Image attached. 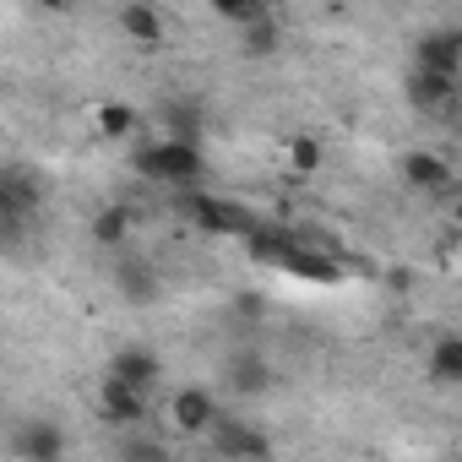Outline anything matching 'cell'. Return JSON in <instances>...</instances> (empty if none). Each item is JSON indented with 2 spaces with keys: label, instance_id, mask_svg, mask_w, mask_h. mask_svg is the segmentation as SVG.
<instances>
[{
  "label": "cell",
  "instance_id": "cell-1",
  "mask_svg": "<svg viewBox=\"0 0 462 462\" xmlns=\"http://www.w3.org/2000/svg\"><path fill=\"white\" fill-rule=\"evenodd\" d=\"M131 169L152 185H174L180 196L185 190H201V174H207V158L196 142H174V136H158V142H142L131 147Z\"/></svg>",
  "mask_w": 462,
  "mask_h": 462
},
{
  "label": "cell",
  "instance_id": "cell-2",
  "mask_svg": "<svg viewBox=\"0 0 462 462\" xmlns=\"http://www.w3.org/2000/svg\"><path fill=\"white\" fill-rule=\"evenodd\" d=\"M180 217H190L201 235H245V240H251V228L262 223L251 207L228 201V196H212V190H185L180 196Z\"/></svg>",
  "mask_w": 462,
  "mask_h": 462
},
{
  "label": "cell",
  "instance_id": "cell-3",
  "mask_svg": "<svg viewBox=\"0 0 462 462\" xmlns=\"http://www.w3.org/2000/svg\"><path fill=\"white\" fill-rule=\"evenodd\" d=\"M39 207H44V190L33 185L28 169H6V174H0V223H6V245L23 240V228L33 223Z\"/></svg>",
  "mask_w": 462,
  "mask_h": 462
},
{
  "label": "cell",
  "instance_id": "cell-4",
  "mask_svg": "<svg viewBox=\"0 0 462 462\" xmlns=\"http://www.w3.org/2000/svg\"><path fill=\"white\" fill-rule=\"evenodd\" d=\"M169 424H174L180 435H212V430L223 424L217 397H212L207 386H180V392L169 397Z\"/></svg>",
  "mask_w": 462,
  "mask_h": 462
},
{
  "label": "cell",
  "instance_id": "cell-5",
  "mask_svg": "<svg viewBox=\"0 0 462 462\" xmlns=\"http://www.w3.org/2000/svg\"><path fill=\"white\" fill-rule=\"evenodd\" d=\"M207 440L223 462H273V440L256 424H240V419H223Z\"/></svg>",
  "mask_w": 462,
  "mask_h": 462
},
{
  "label": "cell",
  "instance_id": "cell-6",
  "mask_svg": "<svg viewBox=\"0 0 462 462\" xmlns=\"http://www.w3.org/2000/svg\"><path fill=\"white\" fill-rule=\"evenodd\" d=\"M413 66L457 82V77H462V28H430V33H419V44H413Z\"/></svg>",
  "mask_w": 462,
  "mask_h": 462
},
{
  "label": "cell",
  "instance_id": "cell-7",
  "mask_svg": "<svg viewBox=\"0 0 462 462\" xmlns=\"http://www.w3.org/2000/svg\"><path fill=\"white\" fill-rule=\"evenodd\" d=\"M109 375L115 381H125V386H136L142 397L158 386V375H163V365H158V354L147 348V343H125V348H115V359H109Z\"/></svg>",
  "mask_w": 462,
  "mask_h": 462
},
{
  "label": "cell",
  "instance_id": "cell-8",
  "mask_svg": "<svg viewBox=\"0 0 462 462\" xmlns=\"http://www.w3.org/2000/svg\"><path fill=\"white\" fill-rule=\"evenodd\" d=\"M98 413H104L109 424H120V430H136V424H142V413H147V397H142L136 386H125V381H115V375H104V386H98Z\"/></svg>",
  "mask_w": 462,
  "mask_h": 462
},
{
  "label": "cell",
  "instance_id": "cell-9",
  "mask_svg": "<svg viewBox=\"0 0 462 462\" xmlns=\"http://www.w3.org/2000/svg\"><path fill=\"white\" fill-rule=\"evenodd\" d=\"M402 185L435 196V190L451 185V163H446L440 152H408V158H402Z\"/></svg>",
  "mask_w": 462,
  "mask_h": 462
},
{
  "label": "cell",
  "instance_id": "cell-10",
  "mask_svg": "<svg viewBox=\"0 0 462 462\" xmlns=\"http://www.w3.org/2000/svg\"><path fill=\"white\" fill-rule=\"evenodd\" d=\"M120 28H125V39L142 44V50H158V44H163V12H158V6H142V0L120 6Z\"/></svg>",
  "mask_w": 462,
  "mask_h": 462
},
{
  "label": "cell",
  "instance_id": "cell-11",
  "mask_svg": "<svg viewBox=\"0 0 462 462\" xmlns=\"http://www.w3.org/2000/svg\"><path fill=\"white\" fill-rule=\"evenodd\" d=\"M115 283H120V294H125L131 305H152V300H158V273H152V262H142V256H125V262L115 267Z\"/></svg>",
  "mask_w": 462,
  "mask_h": 462
},
{
  "label": "cell",
  "instance_id": "cell-12",
  "mask_svg": "<svg viewBox=\"0 0 462 462\" xmlns=\"http://www.w3.org/2000/svg\"><path fill=\"white\" fill-rule=\"evenodd\" d=\"M245 245H251V256H256V262H273V267H283V262L294 256V245H300V240L289 235V228H278V223H256Z\"/></svg>",
  "mask_w": 462,
  "mask_h": 462
},
{
  "label": "cell",
  "instance_id": "cell-13",
  "mask_svg": "<svg viewBox=\"0 0 462 462\" xmlns=\"http://www.w3.org/2000/svg\"><path fill=\"white\" fill-rule=\"evenodd\" d=\"M430 381H440V386H462V332L435 337V348H430Z\"/></svg>",
  "mask_w": 462,
  "mask_h": 462
},
{
  "label": "cell",
  "instance_id": "cell-14",
  "mask_svg": "<svg viewBox=\"0 0 462 462\" xmlns=\"http://www.w3.org/2000/svg\"><path fill=\"white\" fill-rule=\"evenodd\" d=\"M267 381H273V370H267V359L256 348H245V354L228 359V386H235V392L256 397V392H267Z\"/></svg>",
  "mask_w": 462,
  "mask_h": 462
},
{
  "label": "cell",
  "instance_id": "cell-15",
  "mask_svg": "<svg viewBox=\"0 0 462 462\" xmlns=\"http://www.w3.org/2000/svg\"><path fill=\"white\" fill-rule=\"evenodd\" d=\"M408 98H413L419 109H440V104H451V98H457V82L413 66V71H408Z\"/></svg>",
  "mask_w": 462,
  "mask_h": 462
},
{
  "label": "cell",
  "instance_id": "cell-16",
  "mask_svg": "<svg viewBox=\"0 0 462 462\" xmlns=\"http://www.w3.org/2000/svg\"><path fill=\"white\" fill-rule=\"evenodd\" d=\"M283 273H294V278H310V283H337V278H343V267H337L332 256H321V251H310L305 240L294 245V256L283 262Z\"/></svg>",
  "mask_w": 462,
  "mask_h": 462
},
{
  "label": "cell",
  "instance_id": "cell-17",
  "mask_svg": "<svg viewBox=\"0 0 462 462\" xmlns=\"http://www.w3.org/2000/svg\"><path fill=\"white\" fill-rule=\"evenodd\" d=\"M131 223H136V212H131V207H104V212L93 217V240L115 251V245H125V240H131Z\"/></svg>",
  "mask_w": 462,
  "mask_h": 462
},
{
  "label": "cell",
  "instance_id": "cell-18",
  "mask_svg": "<svg viewBox=\"0 0 462 462\" xmlns=\"http://www.w3.org/2000/svg\"><path fill=\"white\" fill-rule=\"evenodd\" d=\"M93 131H98L104 142H125V136L136 131V109H131V104H98V109H93Z\"/></svg>",
  "mask_w": 462,
  "mask_h": 462
},
{
  "label": "cell",
  "instance_id": "cell-19",
  "mask_svg": "<svg viewBox=\"0 0 462 462\" xmlns=\"http://www.w3.org/2000/svg\"><path fill=\"white\" fill-rule=\"evenodd\" d=\"M17 446H23L28 462H39V457H60V451H66V435H60L55 424H23Z\"/></svg>",
  "mask_w": 462,
  "mask_h": 462
},
{
  "label": "cell",
  "instance_id": "cell-20",
  "mask_svg": "<svg viewBox=\"0 0 462 462\" xmlns=\"http://www.w3.org/2000/svg\"><path fill=\"white\" fill-rule=\"evenodd\" d=\"M163 125H169L163 136L196 142V136H201V109H196V104H169V109H163Z\"/></svg>",
  "mask_w": 462,
  "mask_h": 462
},
{
  "label": "cell",
  "instance_id": "cell-21",
  "mask_svg": "<svg viewBox=\"0 0 462 462\" xmlns=\"http://www.w3.org/2000/svg\"><path fill=\"white\" fill-rule=\"evenodd\" d=\"M120 462H174V451L152 435H125L120 440Z\"/></svg>",
  "mask_w": 462,
  "mask_h": 462
},
{
  "label": "cell",
  "instance_id": "cell-22",
  "mask_svg": "<svg viewBox=\"0 0 462 462\" xmlns=\"http://www.w3.org/2000/svg\"><path fill=\"white\" fill-rule=\"evenodd\" d=\"M217 17H223V23H235V28H256V23H267L273 12L256 6V0H217Z\"/></svg>",
  "mask_w": 462,
  "mask_h": 462
},
{
  "label": "cell",
  "instance_id": "cell-23",
  "mask_svg": "<svg viewBox=\"0 0 462 462\" xmlns=\"http://www.w3.org/2000/svg\"><path fill=\"white\" fill-rule=\"evenodd\" d=\"M289 163H294V174H316L321 169V142L316 136H289Z\"/></svg>",
  "mask_w": 462,
  "mask_h": 462
},
{
  "label": "cell",
  "instance_id": "cell-24",
  "mask_svg": "<svg viewBox=\"0 0 462 462\" xmlns=\"http://www.w3.org/2000/svg\"><path fill=\"white\" fill-rule=\"evenodd\" d=\"M278 50V23L267 17V23H256V28H245V55H273Z\"/></svg>",
  "mask_w": 462,
  "mask_h": 462
},
{
  "label": "cell",
  "instance_id": "cell-25",
  "mask_svg": "<svg viewBox=\"0 0 462 462\" xmlns=\"http://www.w3.org/2000/svg\"><path fill=\"white\" fill-rule=\"evenodd\" d=\"M240 316H262V300L256 294H240Z\"/></svg>",
  "mask_w": 462,
  "mask_h": 462
},
{
  "label": "cell",
  "instance_id": "cell-26",
  "mask_svg": "<svg viewBox=\"0 0 462 462\" xmlns=\"http://www.w3.org/2000/svg\"><path fill=\"white\" fill-rule=\"evenodd\" d=\"M451 223H457V228H462V201H457V207H451Z\"/></svg>",
  "mask_w": 462,
  "mask_h": 462
},
{
  "label": "cell",
  "instance_id": "cell-27",
  "mask_svg": "<svg viewBox=\"0 0 462 462\" xmlns=\"http://www.w3.org/2000/svg\"><path fill=\"white\" fill-rule=\"evenodd\" d=\"M39 462H60V457H39Z\"/></svg>",
  "mask_w": 462,
  "mask_h": 462
}]
</instances>
